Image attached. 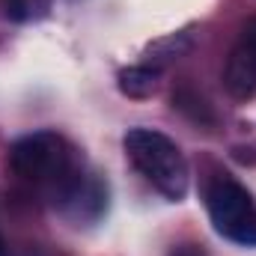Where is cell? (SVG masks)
<instances>
[{
    "label": "cell",
    "mask_w": 256,
    "mask_h": 256,
    "mask_svg": "<svg viewBox=\"0 0 256 256\" xmlns=\"http://www.w3.org/2000/svg\"><path fill=\"white\" fill-rule=\"evenodd\" d=\"M51 0H3V12L12 21H36L48 15Z\"/></svg>",
    "instance_id": "8"
},
{
    "label": "cell",
    "mask_w": 256,
    "mask_h": 256,
    "mask_svg": "<svg viewBox=\"0 0 256 256\" xmlns=\"http://www.w3.org/2000/svg\"><path fill=\"white\" fill-rule=\"evenodd\" d=\"M9 167L21 179L42 185L48 194L78 170L68 140L57 131H33L27 137H18L9 146Z\"/></svg>",
    "instance_id": "2"
},
{
    "label": "cell",
    "mask_w": 256,
    "mask_h": 256,
    "mask_svg": "<svg viewBox=\"0 0 256 256\" xmlns=\"http://www.w3.org/2000/svg\"><path fill=\"white\" fill-rule=\"evenodd\" d=\"M224 86L236 102H250L256 98V18H250L230 57H226V68H224Z\"/></svg>",
    "instance_id": "5"
},
{
    "label": "cell",
    "mask_w": 256,
    "mask_h": 256,
    "mask_svg": "<svg viewBox=\"0 0 256 256\" xmlns=\"http://www.w3.org/2000/svg\"><path fill=\"white\" fill-rule=\"evenodd\" d=\"M191 48H194V36L188 33V30H182V33H170V36H164V39H158V42L149 45V51H146V63L143 66L161 68V66H167V63H173V60H179V57H185Z\"/></svg>",
    "instance_id": "6"
},
{
    "label": "cell",
    "mask_w": 256,
    "mask_h": 256,
    "mask_svg": "<svg viewBox=\"0 0 256 256\" xmlns=\"http://www.w3.org/2000/svg\"><path fill=\"white\" fill-rule=\"evenodd\" d=\"M122 149H126V158L134 164V170L158 194H164L173 202L185 200L191 173L176 140H170L155 128H131L122 137Z\"/></svg>",
    "instance_id": "1"
},
{
    "label": "cell",
    "mask_w": 256,
    "mask_h": 256,
    "mask_svg": "<svg viewBox=\"0 0 256 256\" xmlns=\"http://www.w3.org/2000/svg\"><path fill=\"white\" fill-rule=\"evenodd\" d=\"M51 200L72 220L92 224L108 212V188H104V182L96 179L92 173H84L80 167L51 191Z\"/></svg>",
    "instance_id": "4"
},
{
    "label": "cell",
    "mask_w": 256,
    "mask_h": 256,
    "mask_svg": "<svg viewBox=\"0 0 256 256\" xmlns=\"http://www.w3.org/2000/svg\"><path fill=\"white\" fill-rule=\"evenodd\" d=\"M161 68L152 66H128L120 72V92L128 98H149L158 90Z\"/></svg>",
    "instance_id": "7"
},
{
    "label": "cell",
    "mask_w": 256,
    "mask_h": 256,
    "mask_svg": "<svg viewBox=\"0 0 256 256\" xmlns=\"http://www.w3.org/2000/svg\"><path fill=\"white\" fill-rule=\"evenodd\" d=\"M206 208L218 236L242 248H256V202L242 182L218 176L206 188Z\"/></svg>",
    "instance_id": "3"
},
{
    "label": "cell",
    "mask_w": 256,
    "mask_h": 256,
    "mask_svg": "<svg viewBox=\"0 0 256 256\" xmlns=\"http://www.w3.org/2000/svg\"><path fill=\"white\" fill-rule=\"evenodd\" d=\"M170 256H208L200 244H191V242H185V244H179V248H173V254Z\"/></svg>",
    "instance_id": "9"
},
{
    "label": "cell",
    "mask_w": 256,
    "mask_h": 256,
    "mask_svg": "<svg viewBox=\"0 0 256 256\" xmlns=\"http://www.w3.org/2000/svg\"><path fill=\"white\" fill-rule=\"evenodd\" d=\"M0 256H9V248H6V238H3V232H0Z\"/></svg>",
    "instance_id": "10"
}]
</instances>
